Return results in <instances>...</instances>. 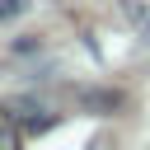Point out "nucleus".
<instances>
[{
	"mask_svg": "<svg viewBox=\"0 0 150 150\" xmlns=\"http://www.w3.org/2000/svg\"><path fill=\"white\" fill-rule=\"evenodd\" d=\"M0 150H19V131L9 117H0Z\"/></svg>",
	"mask_w": 150,
	"mask_h": 150,
	"instance_id": "1",
	"label": "nucleus"
}]
</instances>
